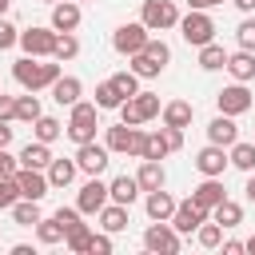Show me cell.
Here are the masks:
<instances>
[{
    "label": "cell",
    "mask_w": 255,
    "mask_h": 255,
    "mask_svg": "<svg viewBox=\"0 0 255 255\" xmlns=\"http://www.w3.org/2000/svg\"><path fill=\"white\" fill-rule=\"evenodd\" d=\"M80 56V40H76V32H60L56 36V48H52V60H76Z\"/></svg>",
    "instance_id": "obj_37"
},
{
    "label": "cell",
    "mask_w": 255,
    "mask_h": 255,
    "mask_svg": "<svg viewBox=\"0 0 255 255\" xmlns=\"http://www.w3.org/2000/svg\"><path fill=\"white\" fill-rule=\"evenodd\" d=\"M159 120H163L167 128H191L195 108H191L187 100H167V104H163V112H159Z\"/></svg>",
    "instance_id": "obj_22"
},
{
    "label": "cell",
    "mask_w": 255,
    "mask_h": 255,
    "mask_svg": "<svg viewBox=\"0 0 255 255\" xmlns=\"http://www.w3.org/2000/svg\"><path fill=\"white\" fill-rule=\"evenodd\" d=\"M56 28L48 24V28H40V24H32V28H24L20 32V48H24V56H40V60H52V48H56Z\"/></svg>",
    "instance_id": "obj_9"
},
{
    "label": "cell",
    "mask_w": 255,
    "mask_h": 255,
    "mask_svg": "<svg viewBox=\"0 0 255 255\" xmlns=\"http://www.w3.org/2000/svg\"><path fill=\"white\" fill-rule=\"evenodd\" d=\"M211 219H215L223 231H227V227H239V223H243V207H239L235 199H223V203L211 207Z\"/></svg>",
    "instance_id": "obj_31"
},
{
    "label": "cell",
    "mask_w": 255,
    "mask_h": 255,
    "mask_svg": "<svg viewBox=\"0 0 255 255\" xmlns=\"http://www.w3.org/2000/svg\"><path fill=\"white\" fill-rule=\"evenodd\" d=\"M151 40V32H147V24L143 20H128V24H120L116 32H112V48L120 52V56H135V52H143V44Z\"/></svg>",
    "instance_id": "obj_6"
},
{
    "label": "cell",
    "mask_w": 255,
    "mask_h": 255,
    "mask_svg": "<svg viewBox=\"0 0 255 255\" xmlns=\"http://www.w3.org/2000/svg\"><path fill=\"white\" fill-rule=\"evenodd\" d=\"M76 163H80L84 175H104L108 163H112V151H108V143L88 139V143H76Z\"/></svg>",
    "instance_id": "obj_11"
},
{
    "label": "cell",
    "mask_w": 255,
    "mask_h": 255,
    "mask_svg": "<svg viewBox=\"0 0 255 255\" xmlns=\"http://www.w3.org/2000/svg\"><path fill=\"white\" fill-rule=\"evenodd\" d=\"M16 183H20V199H44L52 191L48 171H40V167H16Z\"/></svg>",
    "instance_id": "obj_14"
},
{
    "label": "cell",
    "mask_w": 255,
    "mask_h": 255,
    "mask_svg": "<svg viewBox=\"0 0 255 255\" xmlns=\"http://www.w3.org/2000/svg\"><path fill=\"white\" fill-rule=\"evenodd\" d=\"M16 199H20V183H16V175H4L0 179V211H12Z\"/></svg>",
    "instance_id": "obj_42"
},
{
    "label": "cell",
    "mask_w": 255,
    "mask_h": 255,
    "mask_svg": "<svg viewBox=\"0 0 255 255\" xmlns=\"http://www.w3.org/2000/svg\"><path fill=\"white\" fill-rule=\"evenodd\" d=\"M243 251H251V255H255V235H251V239L243 243Z\"/></svg>",
    "instance_id": "obj_56"
},
{
    "label": "cell",
    "mask_w": 255,
    "mask_h": 255,
    "mask_svg": "<svg viewBox=\"0 0 255 255\" xmlns=\"http://www.w3.org/2000/svg\"><path fill=\"white\" fill-rule=\"evenodd\" d=\"M12 219H16L20 227H36V223L44 219L40 199H16V203H12Z\"/></svg>",
    "instance_id": "obj_30"
},
{
    "label": "cell",
    "mask_w": 255,
    "mask_h": 255,
    "mask_svg": "<svg viewBox=\"0 0 255 255\" xmlns=\"http://www.w3.org/2000/svg\"><path fill=\"white\" fill-rule=\"evenodd\" d=\"M235 44L247 48V52H255V16L239 20V28H235Z\"/></svg>",
    "instance_id": "obj_43"
},
{
    "label": "cell",
    "mask_w": 255,
    "mask_h": 255,
    "mask_svg": "<svg viewBox=\"0 0 255 255\" xmlns=\"http://www.w3.org/2000/svg\"><path fill=\"white\" fill-rule=\"evenodd\" d=\"M163 155H171V147H167V139H163V128H159V131H147L139 159H163Z\"/></svg>",
    "instance_id": "obj_38"
},
{
    "label": "cell",
    "mask_w": 255,
    "mask_h": 255,
    "mask_svg": "<svg viewBox=\"0 0 255 255\" xmlns=\"http://www.w3.org/2000/svg\"><path fill=\"white\" fill-rule=\"evenodd\" d=\"M163 139H167L171 151H179V147H183V128H167V124H163Z\"/></svg>",
    "instance_id": "obj_49"
},
{
    "label": "cell",
    "mask_w": 255,
    "mask_h": 255,
    "mask_svg": "<svg viewBox=\"0 0 255 255\" xmlns=\"http://www.w3.org/2000/svg\"><path fill=\"white\" fill-rule=\"evenodd\" d=\"M239 139V124H235V116H215L211 124H207V143H219V147H231Z\"/></svg>",
    "instance_id": "obj_18"
},
{
    "label": "cell",
    "mask_w": 255,
    "mask_h": 255,
    "mask_svg": "<svg viewBox=\"0 0 255 255\" xmlns=\"http://www.w3.org/2000/svg\"><path fill=\"white\" fill-rule=\"evenodd\" d=\"M143 128H131V124H116V128H108V135H104V143H108V151L112 155H143Z\"/></svg>",
    "instance_id": "obj_4"
},
{
    "label": "cell",
    "mask_w": 255,
    "mask_h": 255,
    "mask_svg": "<svg viewBox=\"0 0 255 255\" xmlns=\"http://www.w3.org/2000/svg\"><path fill=\"white\" fill-rule=\"evenodd\" d=\"M40 4H48V8H52V4H56V0H40Z\"/></svg>",
    "instance_id": "obj_58"
},
{
    "label": "cell",
    "mask_w": 255,
    "mask_h": 255,
    "mask_svg": "<svg viewBox=\"0 0 255 255\" xmlns=\"http://www.w3.org/2000/svg\"><path fill=\"white\" fill-rule=\"evenodd\" d=\"M80 215H84L80 207H56V219H60V227H64V231H68L72 223H80Z\"/></svg>",
    "instance_id": "obj_47"
},
{
    "label": "cell",
    "mask_w": 255,
    "mask_h": 255,
    "mask_svg": "<svg viewBox=\"0 0 255 255\" xmlns=\"http://www.w3.org/2000/svg\"><path fill=\"white\" fill-rule=\"evenodd\" d=\"M191 199L199 203V207H215V203H223L227 199V191H223V175H203V183H195L191 187Z\"/></svg>",
    "instance_id": "obj_16"
},
{
    "label": "cell",
    "mask_w": 255,
    "mask_h": 255,
    "mask_svg": "<svg viewBox=\"0 0 255 255\" xmlns=\"http://www.w3.org/2000/svg\"><path fill=\"white\" fill-rule=\"evenodd\" d=\"M231 4H235V8H239V12H247V16H251V12H255V0H231Z\"/></svg>",
    "instance_id": "obj_55"
},
{
    "label": "cell",
    "mask_w": 255,
    "mask_h": 255,
    "mask_svg": "<svg viewBox=\"0 0 255 255\" xmlns=\"http://www.w3.org/2000/svg\"><path fill=\"white\" fill-rule=\"evenodd\" d=\"M16 167H20V159L8 155V147H0V179H4V175H16Z\"/></svg>",
    "instance_id": "obj_48"
},
{
    "label": "cell",
    "mask_w": 255,
    "mask_h": 255,
    "mask_svg": "<svg viewBox=\"0 0 255 255\" xmlns=\"http://www.w3.org/2000/svg\"><path fill=\"white\" fill-rule=\"evenodd\" d=\"M112 84L120 88V96H124V100H131V96L139 92V76H135L131 68H128V72H116V76H112Z\"/></svg>",
    "instance_id": "obj_41"
},
{
    "label": "cell",
    "mask_w": 255,
    "mask_h": 255,
    "mask_svg": "<svg viewBox=\"0 0 255 255\" xmlns=\"http://www.w3.org/2000/svg\"><path fill=\"white\" fill-rule=\"evenodd\" d=\"M199 68L203 72H219V68H227V52H223V44H203L199 48Z\"/></svg>",
    "instance_id": "obj_33"
},
{
    "label": "cell",
    "mask_w": 255,
    "mask_h": 255,
    "mask_svg": "<svg viewBox=\"0 0 255 255\" xmlns=\"http://www.w3.org/2000/svg\"><path fill=\"white\" fill-rule=\"evenodd\" d=\"M40 116H44V108H40V96H36V92L16 96V120H20V124H36Z\"/></svg>",
    "instance_id": "obj_32"
},
{
    "label": "cell",
    "mask_w": 255,
    "mask_h": 255,
    "mask_svg": "<svg viewBox=\"0 0 255 255\" xmlns=\"http://www.w3.org/2000/svg\"><path fill=\"white\" fill-rule=\"evenodd\" d=\"M251 104H255V100H251L247 84H239V80H231L227 88L215 92V108H219L223 116H235V120H239L243 112H251Z\"/></svg>",
    "instance_id": "obj_10"
},
{
    "label": "cell",
    "mask_w": 255,
    "mask_h": 255,
    "mask_svg": "<svg viewBox=\"0 0 255 255\" xmlns=\"http://www.w3.org/2000/svg\"><path fill=\"white\" fill-rule=\"evenodd\" d=\"M131 72H135L139 80H155V76L163 72V64H159V60H151L147 52H135V56H131Z\"/></svg>",
    "instance_id": "obj_40"
},
{
    "label": "cell",
    "mask_w": 255,
    "mask_h": 255,
    "mask_svg": "<svg viewBox=\"0 0 255 255\" xmlns=\"http://www.w3.org/2000/svg\"><path fill=\"white\" fill-rule=\"evenodd\" d=\"M227 155H231V167L255 171V139H235V143L227 147Z\"/></svg>",
    "instance_id": "obj_28"
},
{
    "label": "cell",
    "mask_w": 255,
    "mask_h": 255,
    "mask_svg": "<svg viewBox=\"0 0 255 255\" xmlns=\"http://www.w3.org/2000/svg\"><path fill=\"white\" fill-rule=\"evenodd\" d=\"M223 255H243V243H239V239H227V243H223Z\"/></svg>",
    "instance_id": "obj_53"
},
{
    "label": "cell",
    "mask_w": 255,
    "mask_h": 255,
    "mask_svg": "<svg viewBox=\"0 0 255 255\" xmlns=\"http://www.w3.org/2000/svg\"><path fill=\"white\" fill-rule=\"evenodd\" d=\"M8 8H12V0H0V16H8Z\"/></svg>",
    "instance_id": "obj_57"
},
{
    "label": "cell",
    "mask_w": 255,
    "mask_h": 255,
    "mask_svg": "<svg viewBox=\"0 0 255 255\" xmlns=\"http://www.w3.org/2000/svg\"><path fill=\"white\" fill-rule=\"evenodd\" d=\"M135 179H139V191H155V187H163V183H167L163 159H139V171H135Z\"/></svg>",
    "instance_id": "obj_23"
},
{
    "label": "cell",
    "mask_w": 255,
    "mask_h": 255,
    "mask_svg": "<svg viewBox=\"0 0 255 255\" xmlns=\"http://www.w3.org/2000/svg\"><path fill=\"white\" fill-rule=\"evenodd\" d=\"M120 104H124V96H120V88H116L112 80L96 84V108H100V112H116Z\"/></svg>",
    "instance_id": "obj_35"
},
{
    "label": "cell",
    "mask_w": 255,
    "mask_h": 255,
    "mask_svg": "<svg viewBox=\"0 0 255 255\" xmlns=\"http://www.w3.org/2000/svg\"><path fill=\"white\" fill-rule=\"evenodd\" d=\"M179 36L191 44V48H203V44H211L215 40V20L203 12V8H191L187 16H179Z\"/></svg>",
    "instance_id": "obj_5"
},
{
    "label": "cell",
    "mask_w": 255,
    "mask_h": 255,
    "mask_svg": "<svg viewBox=\"0 0 255 255\" xmlns=\"http://www.w3.org/2000/svg\"><path fill=\"white\" fill-rule=\"evenodd\" d=\"M12 131H16V128H12V120H0V147H8V143H12Z\"/></svg>",
    "instance_id": "obj_51"
},
{
    "label": "cell",
    "mask_w": 255,
    "mask_h": 255,
    "mask_svg": "<svg viewBox=\"0 0 255 255\" xmlns=\"http://www.w3.org/2000/svg\"><path fill=\"white\" fill-rule=\"evenodd\" d=\"M227 163H231V155H227V147H219V143H207V147L195 151V171H199V175H223Z\"/></svg>",
    "instance_id": "obj_15"
},
{
    "label": "cell",
    "mask_w": 255,
    "mask_h": 255,
    "mask_svg": "<svg viewBox=\"0 0 255 255\" xmlns=\"http://www.w3.org/2000/svg\"><path fill=\"white\" fill-rule=\"evenodd\" d=\"M108 195H112V203L131 207V203L139 199V179H135V175H116V179L108 183Z\"/></svg>",
    "instance_id": "obj_24"
},
{
    "label": "cell",
    "mask_w": 255,
    "mask_h": 255,
    "mask_svg": "<svg viewBox=\"0 0 255 255\" xmlns=\"http://www.w3.org/2000/svg\"><path fill=\"white\" fill-rule=\"evenodd\" d=\"M88 243H92V227L80 219V223H72L68 231H64V247L72 251V255H88Z\"/></svg>",
    "instance_id": "obj_27"
},
{
    "label": "cell",
    "mask_w": 255,
    "mask_h": 255,
    "mask_svg": "<svg viewBox=\"0 0 255 255\" xmlns=\"http://www.w3.org/2000/svg\"><path fill=\"white\" fill-rule=\"evenodd\" d=\"M64 135V124L56 120V116H40L36 124H32V139H44V143H56Z\"/></svg>",
    "instance_id": "obj_34"
},
{
    "label": "cell",
    "mask_w": 255,
    "mask_h": 255,
    "mask_svg": "<svg viewBox=\"0 0 255 255\" xmlns=\"http://www.w3.org/2000/svg\"><path fill=\"white\" fill-rule=\"evenodd\" d=\"M48 92H52V100H56L60 108H72V104H76V100L84 96V84H80L76 76H60V80H56V84H52Z\"/></svg>",
    "instance_id": "obj_25"
},
{
    "label": "cell",
    "mask_w": 255,
    "mask_h": 255,
    "mask_svg": "<svg viewBox=\"0 0 255 255\" xmlns=\"http://www.w3.org/2000/svg\"><path fill=\"white\" fill-rule=\"evenodd\" d=\"M139 20L147 24V32H167L179 24V8H175V0H143Z\"/></svg>",
    "instance_id": "obj_7"
},
{
    "label": "cell",
    "mask_w": 255,
    "mask_h": 255,
    "mask_svg": "<svg viewBox=\"0 0 255 255\" xmlns=\"http://www.w3.org/2000/svg\"><path fill=\"white\" fill-rule=\"evenodd\" d=\"M0 92H4V88H0Z\"/></svg>",
    "instance_id": "obj_59"
},
{
    "label": "cell",
    "mask_w": 255,
    "mask_h": 255,
    "mask_svg": "<svg viewBox=\"0 0 255 255\" xmlns=\"http://www.w3.org/2000/svg\"><path fill=\"white\" fill-rule=\"evenodd\" d=\"M143 52H147V56H151V60H159V64H163V68H167V64H171V48H167V44H163V40H159V36H151V40H147V44H143Z\"/></svg>",
    "instance_id": "obj_45"
},
{
    "label": "cell",
    "mask_w": 255,
    "mask_h": 255,
    "mask_svg": "<svg viewBox=\"0 0 255 255\" xmlns=\"http://www.w3.org/2000/svg\"><path fill=\"white\" fill-rule=\"evenodd\" d=\"M76 171H80L76 159H52V163H48V183H52V187H68V183L76 179Z\"/></svg>",
    "instance_id": "obj_29"
},
{
    "label": "cell",
    "mask_w": 255,
    "mask_h": 255,
    "mask_svg": "<svg viewBox=\"0 0 255 255\" xmlns=\"http://www.w3.org/2000/svg\"><path fill=\"white\" fill-rule=\"evenodd\" d=\"M143 247L155 251V255H159V251H163V255H175L183 243H179V231L171 227V219H151V227L143 231Z\"/></svg>",
    "instance_id": "obj_8"
},
{
    "label": "cell",
    "mask_w": 255,
    "mask_h": 255,
    "mask_svg": "<svg viewBox=\"0 0 255 255\" xmlns=\"http://www.w3.org/2000/svg\"><path fill=\"white\" fill-rule=\"evenodd\" d=\"M80 4H84V0H80Z\"/></svg>",
    "instance_id": "obj_60"
},
{
    "label": "cell",
    "mask_w": 255,
    "mask_h": 255,
    "mask_svg": "<svg viewBox=\"0 0 255 255\" xmlns=\"http://www.w3.org/2000/svg\"><path fill=\"white\" fill-rule=\"evenodd\" d=\"M0 120H16V96L0 92Z\"/></svg>",
    "instance_id": "obj_50"
},
{
    "label": "cell",
    "mask_w": 255,
    "mask_h": 255,
    "mask_svg": "<svg viewBox=\"0 0 255 255\" xmlns=\"http://www.w3.org/2000/svg\"><path fill=\"white\" fill-rule=\"evenodd\" d=\"M32 231H36V239H40L44 247H56V243H64V227H60V219H56V215H52V219H40Z\"/></svg>",
    "instance_id": "obj_36"
},
{
    "label": "cell",
    "mask_w": 255,
    "mask_h": 255,
    "mask_svg": "<svg viewBox=\"0 0 255 255\" xmlns=\"http://www.w3.org/2000/svg\"><path fill=\"white\" fill-rule=\"evenodd\" d=\"M100 227L108 231V235H116V231H124L128 227V207L124 203H104V211H100Z\"/></svg>",
    "instance_id": "obj_26"
},
{
    "label": "cell",
    "mask_w": 255,
    "mask_h": 255,
    "mask_svg": "<svg viewBox=\"0 0 255 255\" xmlns=\"http://www.w3.org/2000/svg\"><path fill=\"white\" fill-rule=\"evenodd\" d=\"M187 4H191V8H203V12H207V8H215V4H223V0H187Z\"/></svg>",
    "instance_id": "obj_54"
},
{
    "label": "cell",
    "mask_w": 255,
    "mask_h": 255,
    "mask_svg": "<svg viewBox=\"0 0 255 255\" xmlns=\"http://www.w3.org/2000/svg\"><path fill=\"white\" fill-rule=\"evenodd\" d=\"M243 195H247V203H255V171H247V183H243Z\"/></svg>",
    "instance_id": "obj_52"
},
{
    "label": "cell",
    "mask_w": 255,
    "mask_h": 255,
    "mask_svg": "<svg viewBox=\"0 0 255 255\" xmlns=\"http://www.w3.org/2000/svg\"><path fill=\"white\" fill-rule=\"evenodd\" d=\"M195 243H199V247H207V251H211V247H219V243H223V227H219L215 219H203V223L195 227Z\"/></svg>",
    "instance_id": "obj_39"
},
{
    "label": "cell",
    "mask_w": 255,
    "mask_h": 255,
    "mask_svg": "<svg viewBox=\"0 0 255 255\" xmlns=\"http://www.w3.org/2000/svg\"><path fill=\"white\" fill-rule=\"evenodd\" d=\"M203 219H211V211H207V207H199V203H195V199L187 195L183 203H175V215H171V227H175L179 235H191V231H195V227H199Z\"/></svg>",
    "instance_id": "obj_13"
},
{
    "label": "cell",
    "mask_w": 255,
    "mask_h": 255,
    "mask_svg": "<svg viewBox=\"0 0 255 255\" xmlns=\"http://www.w3.org/2000/svg\"><path fill=\"white\" fill-rule=\"evenodd\" d=\"M143 211H147V219H171V215H175V199H171L163 187L143 191Z\"/></svg>",
    "instance_id": "obj_21"
},
{
    "label": "cell",
    "mask_w": 255,
    "mask_h": 255,
    "mask_svg": "<svg viewBox=\"0 0 255 255\" xmlns=\"http://www.w3.org/2000/svg\"><path fill=\"white\" fill-rule=\"evenodd\" d=\"M108 199H112V195H108V183H104L100 175H88V183H84L80 195H76V207H80L84 215H100Z\"/></svg>",
    "instance_id": "obj_12"
},
{
    "label": "cell",
    "mask_w": 255,
    "mask_h": 255,
    "mask_svg": "<svg viewBox=\"0 0 255 255\" xmlns=\"http://www.w3.org/2000/svg\"><path fill=\"white\" fill-rule=\"evenodd\" d=\"M116 251V243H112V235L104 231V235H96L92 231V243H88V255H112Z\"/></svg>",
    "instance_id": "obj_46"
},
{
    "label": "cell",
    "mask_w": 255,
    "mask_h": 255,
    "mask_svg": "<svg viewBox=\"0 0 255 255\" xmlns=\"http://www.w3.org/2000/svg\"><path fill=\"white\" fill-rule=\"evenodd\" d=\"M20 44V28L8 20V16H0V52H8V48H16Z\"/></svg>",
    "instance_id": "obj_44"
},
{
    "label": "cell",
    "mask_w": 255,
    "mask_h": 255,
    "mask_svg": "<svg viewBox=\"0 0 255 255\" xmlns=\"http://www.w3.org/2000/svg\"><path fill=\"white\" fill-rule=\"evenodd\" d=\"M227 76L239 80V84H251L255 80V52H247V48L227 52Z\"/></svg>",
    "instance_id": "obj_20"
},
{
    "label": "cell",
    "mask_w": 255,
    "mask_h": 255,
    "mask_svg": "<svg viewBox=\"0 0 255 255\" xmlns=\"http://www.w3.org/2000/svg\"><path fill=\"white\" fill-rule=\"evenodd\" d=\"M96 128H100V108H96V100L88 104V100H76L72 104V116H68V124H64V135L72 139V143H88V139H96Z\"/></svg>",
    "instance_id": "obj_2"
},
{
    "label": "cell",
    "mask_w": 255,
    "mask_h": 255,
    "mask_svg": "<svg viewBox=\"0 0 255 255\" xmlns=\"http://www.w3.org/2000/svg\"><path fill=\"white\" fill-rule=\"evenodd\" d=\"M80 20H84L80 0H56V4H52V28H56V32H76Z\"/></svg>",
    "instance_id": "obj_17"
},
{
    "label": "cell",
    "mask_w": 255,
    "mask_h": 255,
    "mask_svg": "<svg viewBox=\"0 0 255 255\" xmlns=\"http://www.w3.org/2000/svg\"><path fill=\"white\" fill-rule=\"evenodd\" d=\"M20 167H40V171H48V163L56 159L52 155V143H44V139H28L24 147H20Z\"/></svg>",
    "instance_id": "obj_19"
},
{
    "label": "cell",
    "mask_w": 255,
    "mask_h": 255,
    "mask_svg": "<svg viewBox=\"0 0 255 255\" xmlns=\"http://www.w3.org/2000/svg\"><path fill=\"white\" fill-rule=\"evenodd\" d=\"M116 112H120V120H124V124L143 128L147 120H155V116L163 112V104H159V96H155V92H143V88H139V92H135L131 100H124Z\"/></svg>",
    "instance_id": "obj_3"
},
{
    "label": "cell",
    "mask_w": 255,
    "mask_h": 255,
    "mask_svg": "<svg viewBox=\"0 0 255 255\" xmlns=\"http://www.w3.org/2000/svg\"><path fill=\"white\" fill-rule=\"evenodd\" d=\"M60 76H64V72H60V60H56V64H44L40 56H20V60L12 64V80H16L24 92H44V88H52Z\"/></svg>",
    "instance_id": "obj_1"
}]
</instances>
